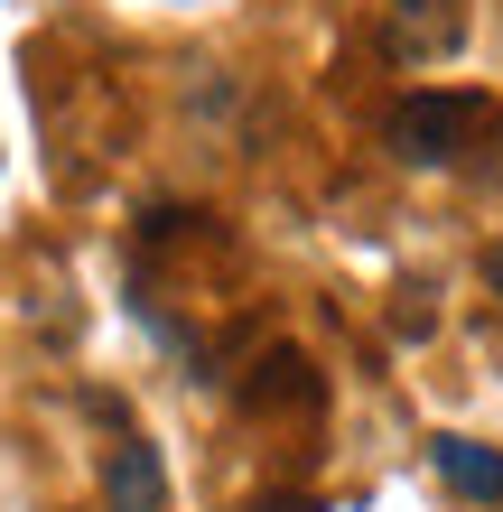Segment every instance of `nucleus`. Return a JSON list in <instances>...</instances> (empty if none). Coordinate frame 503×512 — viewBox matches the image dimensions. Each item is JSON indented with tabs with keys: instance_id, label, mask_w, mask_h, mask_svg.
<instances>
[{
	"instance_id": "obj_1",
	"label": "nucleus",
	"mask_w": 503,
	"mask_h": 512,
	"mask_svg": "<svg viewBox=\"0 0 503 512\" xmlns=\"http://www.w3.org/2000/svg\"><path fill=\"white\" fill-rule=\"evenodd\" d=\"M494 122V103L485 94H410V103H392V149L410 168H448V159H466V140H476Z\"/></svg>"
},
{
	"instance_id": "obj_2",
	"label": "nucleus",
	"mask_w": 503,
	"mask_h": 512,
	"mask_svg": "<svg viewBox=\"0 0 503 512\" xmlns=\"http://www.w3.org/2000/svg\"><path fill=\"white\" fill-rule=\"evenodd\" d=\"M457 38H466V10H457V0H392V10H382V47H392L401 66L457 56Z\"/></svg>"
},
{
	"instance_id": "obj_3",
	"label": "nucleus",
	"mask_w": 503,
	"mask_h": 512,
	"mask_svg": "<svg viewBox=\"0 0 503 512\" xmlns=\"http://www.w3.org/2000/svg\"><path fill=\"white\" fill-rule=\"evenodd\" d=\"M103 512H168V466L150 438H122L103 457Z\"/></svg>"
},
{
	"instance_id": "obj_4",
	"label": "nucleus",
	"mask_w": 503,
	"mask_h": 512,
	"mask_svg": "<svg viewBox=\"0 0 503 512\" xmlns=\"http://www.w3.org/2000/svg\"><path fill=\"white\" fill-rule=\"evenodd\" d=\"M429 466L448 475L466 503H503V447H485V438H429Z\"/></svg>"
},
{
	"instance_id": "obj_5",
	"label": "nucleus",
	"mask_w": 503,
	"mask_h": 512,
	"mask_svg": "<svg viewBox=\"0 0 503 512\" xmlns=\"http://www.w3.org/2000/svg\"><path fill=\"white\" fill-rule=\"evenodd\" d=\"M243 401H252V410H280V401H289V410H317V373H308V354H271Z\"/></svg>"
},
{
	"instance_id": "obj_6",
	"label": "nucleus",
	"mask_w": 503,
	"mask_h": 512,
	"mask_svg": "<svg viewBox=\"0 0 503 512\" xmlns=\"http://www.w3.org/2000/svg\"><path fill=\"white\" fill-rule=\"evenodd\" d=\"M252 512H327V503H308V494H289V503H280V494H271V503H252Z\"/></svg>"
},
{
	"instance_id": "obj_7",
	"label": "nucleus",
	"mask_w": 503,
	"mask_h": 512,
	"mask_svg": "<svg viewBox=\"0 0 503 512\" xmlns=\"http://www.w3.org/2000/svg\"><path fill=\"white\" fill-rule=\"evenodd\" d=\"M485 270H494V289H503V243H494V261H485Z\"/></svg>"
}]
</instances>
